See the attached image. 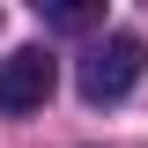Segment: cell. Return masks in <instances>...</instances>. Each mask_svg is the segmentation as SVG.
<instances>
[{
  "instance_id": "7a4b0ae2",
  "label": "cell",
  "mask_w": 148,
  "mask_h": 148,
  "mask_svg": "<svg viewBox=\"0 0 148 148\" xmlns=\"http://www.w3.org/2000/svg\"><path fill=\"white\" fill-rule=\"evenodd\" d=\"M52 82H59V67H52V52H45V45H22V52H8V59H0V111H8V119H22V111H45Z\"/></svg>"
},
{
  "instance_id": "3957f363",
  "label": "cell",
  "mask_w": 148,
  "mask_h": 148,
  "mask_svg": "<svg viewBox=\"0 0 148 148\" xmlns=\"http://www.w3.org/2000/svg\"><path fill=\"white\" fill-rule=\"evenodd\" d=\"M37 15L52 22V30H89L96 8H89V0H37Z\"/></svg>"
},
{
  "instance_id": "6da1fadb",
  "label": "cell",
  "mask_w": 148,
  "mask_h": 148,
  "mask_svg": "<svg viewBox=\"0 0 148 148\" xmlns=\"http://www.w3.org/2000/svg\"><path fill=\"white\" fill-rule=\"evenodd\" d=\"M141 59H148L141 37L111 30L104 45H89V59H82V74H74V82H82V96H89V104H119V96L141 82Z\"/></svg>"
}]
</instances>
